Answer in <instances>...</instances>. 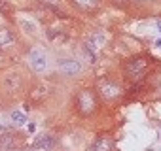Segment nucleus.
Listing matches in <instances>:
<instances>
[{
    "label": "nucleus",
    "mask_w": 161,
    "mask_h": 151,
    "mask_svg": "<svg viewBox=\"0 0 161 151\" xmlns=\"http://www.w3.org/2000/svg\"><path fill=\"white\" fill-rule=\"evenodd\" d=\"M99 102H97V96L93 91L89 89H82L78 94H76V108L82 115H91L95 110H97Z\"/></svg>",
    "instance_id": "nucleus-1"
},
{
    "label": "nucleus",
    "mask_w": 161,
    "mask_h": 151,
    "mask_svg": "<svg viewBox=\"0 0 161 151\" xmlns=\"http://www.w3.org/2000/svg\"><path fill=\"white\" fill-rule=\"evenodd\" d=\"M148 64H150L148 57H133L125 64V74L129 76V78H133V80H139L140 76L148 70Z\"/></svg>",
    "instance_id": "nucleus-2"
},
{
    "label": "nucleus",
    "mask_w": 161,
    "mask_h": 151,
    "mask_svg": "<svg viewBox=\"0 0 161 151\" xmlns=\"http://www.w3.org/2000/svg\"><path fill=\"white\" fill-rule=\"evenodd\" d=\"M97 89H99V94L104 100H116V98L121 96V87L112 80H101Z\"/></svg>",
    "instance_id": "nucleus-3"
},
{
    "label": "nucleus",
    "mask_w": 161,
    "mask_h": 151,
    "mask_svg": "<svg viewBox=\"0 0 161 151\" xmlns=\"http://www.w3.org/2000/svg\"><path fill=\"white\" fill-rule=\"evenodd\" d=\"M29 66L34 72H44L45 68H48V55H45L42 49H38V47L31 49V53H29Z\"/></svg>",
    "instance_id": "nucleus-4"
},
{
    "label": "nucleus",
    "mask_w": 161,
    "mask_h": 151,
    "mask_svg": "<svg viewBox=\"0 0 161 151\" xmlns=\"http://www.w3.org/2000/svg\"><path fill=\"white\" fill-rule=\"evenodd\" d=\"M57 68L64 76H78L82 72V64L76 59H63V61L57 62Z\"/></svg>",
    "instance_id": "nucleus-5"
},
{
    "label": "nucleus",
    "mask_w": 161,
    "mask_h": 151,
    "mask_svg": "<svg viewBox=\"0 0 161 151\" xmlns=\"http://www.w3.org/2000/svg\"><path fill=\"white\" fill-rule=\"evenodd\" d=\"M2 85H4L6 91H10V93H17V91L21 89V85H23V80H21V76H19L17 72H10V74L4 76Z\"/></svg>",
    "instance_id": "nucleus-6"
},
{
    "label": "nucleus",
    "mask_w": 161,
    "mask_h": 151,
    "mask_svg": "<svg viewBox=\"0 0 161 151\" xmlns=\"http://www.w3.org/2000/svg\"><path fill=\"white\" fill-rule=\"evenodd\" d=\"M104 43H106V36L102 32H93V34H91V38H89V42H87V45L93 49V51L101 49Z\"/></svg>",
    "instance_id": "nucleus-7"
},
{
    "label": "nucleus",
    "mask_w": 161,
    "mask_h": 151,
    "mask_svg": "<svg viewBox=\"0 0 161 151\" xmlns=\"http://www.w3.org/2000/svg\"><path fill=\"white\" fill-rule=\"evenodd\" d=\"M13 42H15V38H13L12 30H8V29H4V27H0V49H8Z\"/></svg>",
    "instance_id": "nucleus-8"
},
{
    "label": "nucleus",
    "mask_w": 161,
    "mask_h": 151,
    "mask_svg": "<svg viewBox=\"0 0 161 151\" xmlns=\"http://www.w3.org/2000/svg\"><path fill=\"white\" fill-rule=\"evenodd\" d=\"M53 144H55V140H53L50 134H42V136H38V138H36L34 147H36V149H51V147H53Z\"/></svg>",
    "instance_id": "nucleus-9"
},
{
    "label": "nucleus",
    "mask_w": 161,
    "mask_h": 151,
    "mask_svg": "<svg viewBox=\"0 0 161 151\" xmlns=\"http://www.w3.org/2000/svg\"><path fill=\"white\" fill-rule=\"evenodd\" d=\"M15 147L13 134H0V151H10Z\"/></svg>",
    "instance_id": "nucleus-10"
},
{
    "label": "nucleus",
    "mask_w": 161,
    "mask_h": 151,
    "mask_svg": "<svg viewBox=\"0 0 161 151\" xmlns=\"http://www.w3.org/2000/svg\"><path fill=\"white\" fill-rule=\"evenodd\" d=\"M74 4L83 8V10H93L97 4H99V0H74Z\"/></svg>",
    "instance_id": "nucleus-11"
},
{
    "label": "nucleus",
    "mask_w": 161,
    "mask_h": 151,
    "mask_svg": "<svg viewBox=\"0 0 161 151\" xmlns=\"http://www.w3.org/2000/svg\"><path fill=\"white\" fill-rule=\"evenodd\" d=\"M10 117H12V121L17 125V127H21V125H25V121H27V119H25V115H23L21 112H13Z\"/></svg>",
    "instance_id": "nucleus-12"
},
{
    "label": "nucleus",
    "mask_w": 161,
    "mask_h": 151,
    "mask_svg": "<svg viewBox=\"0 0 161 151\" xmlns=\"http://www.w3.org/2000/svg\"><path fill=\"white\" fill-rule=\"evenodd\" d=\"M21 27L25 29L27 32H32V34L36 32V25H34V23H31V21H21Z\"/></svg>",
    "instance_id": "nucleus-13"
},
{
    "label": "nucleus",
    "mask_w": 161,
    "mask_h": 151,
    "mask_svg": "<svg viewBox=\"0 0 161 151\" xmlns=\"http://www.w3.org/2000/svg\"><path fill=\"white\" fill-rule=\"evenodd\" d=\"M0 11H4V13H10V6L4 2V0H0Z\"/></svg>",
    "instance_id": "nucleus-14"
},
{
    "label": "nucleus",
    "mask_w": 161,
    "mask_h": 151,
    "mask_svg": "<svg viewBox=\"0 0 161 151\" xmlns=\"http://www.w3.org/2000/svg\"><path fill=\"white\" fill-rule=\"evenodd\" d=\"M42 2H44V4H48V6H57L61 0H42Z\"/></svg>",
    "instance_id": "nucleus-15"
},
{
    "label": "nucleus",
    "mask_w": 161,
    "mask_h": 151,
    "mask_svg": "<svg viewBox=\"0 0 161 151\" xmlns=\"http://www.w3.org/2000/svg\"><path fill=\"white\" fill-rule=\"evenodd\" d=\"M133 2H136V4H148V2H152V0H133Z\"/></svg>",
    "instance_id": "nucleus-16"
},
{
    "label": "nucleus",
    "mask_w": 161,
    "mask_h": 151,
    "mask_svg": "<svg viewBox=\"0 0 161 151\" xmlns=\"http://www.w3.org/2000/svg\"><path fill=\"white\" fill-rule=\"evenodd\" d=\"M157 29H159V30H161V21H157Z\"/></svg>",
    "instance_id": "nucleus-17"
}]
</instances>
